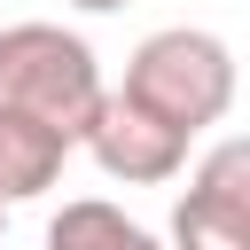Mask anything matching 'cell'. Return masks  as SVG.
Wrapping results in <instances>:
<instances>
[{
	"label": "cell",
	"mask_w": 250,
	"mask_h": 250,
	"mask_svg": "<svg viewBox=\"0 0 250 250\" xmlns=\"http://www.w3.org/2000/svg\"><path fill=\"white\" fill-rule=\"evenodd\" d=\"M117 94L195 141V133H211V125L234 109V47H227L219 31H195V23L148 31V39L125 55V86H117Z\"/></svg>",
	"instance_id": "cell-1"
},
{
	"label": "cell",
	"mask_w": 250,
	"mask_h": 250,
	"mask_svg": "<svg viewBox=\"0 0 250 250\" xmlns=\"http://www.w3.org/2000/svg\"><path fill=\"white\" fill-rule=\"evenodd\" d=\"M102 94H109L102 62L78 31H62V23H8L0 31V109H23L78 148Z\"/></svg>",
	"instance_id": "cell-2"
},
{
	"label": "cell",
	"mask_w": 250,
	"mask_h": 250,
	"mask_svg": "<svg viewBox=\"0 0 250 250\" xmlns=\"http://www.w3.org/2000/svg\"><path fill=\"white\" fill-rule=\"evenodd\" d=\"M164 250H250V141L242 133H227L188 172V195L172 203Z\"/></svg>",
	"instance_id": "cell-3"
},
{
	"label": "cell",
	"mask_w": 250,
	"mask_h": 250,
	"mask_svg": "<svg viewBox=\"0 0 250 250\" xmlns=\"http://www.w3.org/2000/svg\"><path fill=\"white\" fill-rule=\"evenodd\" d=\"M86 156H94L109 180H125V188H164V180H180V164H188V133H172L164 117H148L141 102H125V94L109 86L102 109H94V125H86Z\"/></svg>",
	"instance_id": "cell-4"
},
{
	"label": "cell",
	"mask_w": 250,
	"mask_h": 250,
	"mask_svg": "<svg viewBox=\"0 0 250 250\" xmlns=\"http://www.w3.org/2000/svg\"><path fill=\"white\" fill-rule=\"evenodd\" d=\"M62 164H70V141H62V133H47V125L23 117V109H0V211L47 195V188L62 180Z\"/></svg>",
	"instance_id": "cell-5"
},
{
	"label": "cell",
	"mask_w": 250,
	"mask_h": 250,
	"mask_svg": "<svg viewBox=\"0 0 250 250\" xmlns=\"http://www.w3.org/2000/svg\"><path fill=\"white\" fill-rule=\"evenodd\" d=\"M47 250H164L141 219H125L117 203H102V195H78V203H62L55 219H47Z\"/></svg>",
	"instance_id": "cell-6"
},
{
	"label": "cell",
	"mask_w": 250,
	"mask_h": 250,
	"mask_svg": "<svg viewBox=\"0 0 250 250\" xmlns=\"http://www.w3.org/2000/svg\"><path fill=\"white\" fill-rule=\"evenodd\" d=\"M70 8H86V16H117V8H133V0H70Z\"/></svg>",
	"instance_id": "cell-7"
},
{
	"label": "cell",
	"mask_w": 250,
	"mask_h": 250,
	"mask_svg": "<svg viewBox=\"0 0 250 250\" xmlns=\"http://www.w3.org/2000/svg\"><path fill=\"white\" fill-rule=\"evenodd\" d=\"M0 234H8V211H0Z\"/></svg>",
	"instance_id": "cell-8"
}]
</instances>
